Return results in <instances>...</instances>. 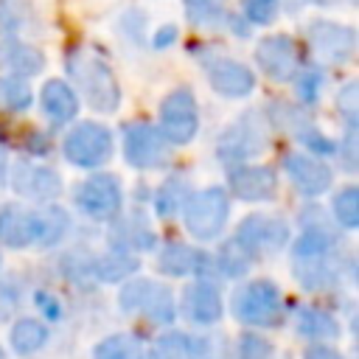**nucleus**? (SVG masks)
<instances>
[{"instance_id":"obj_5","label":"nucleus","mask_w":359,"mask_h":359,"mask_svg":"<svg viewBox=\"0 0 359 359\" xmlns=\"http://www.w3.org/2000/svg\"><path fill=\"white\" fill-rule=\"evenodd\" d=\"M62 151L67 163L79 168H101L112 157V132L104 123H79L76 129L67 132Z\"/></svg>"},{"instance_id":"obj_24","label":"nucleus","mask_w":359,"mask_h":359,"mask_svg":"<svg viewBox=\"0 0 359 359\" xmlns=\"http://www.w3.org/2000/svg\"><path fill=\"white\" fill-rule=\"evenodd\" d=\"M137 269V258H132V252H123V250H112L101 258H95L90 264V272L95 275V280L101 283H115V280H123L129 278L132 272Z\"/></svg>"},{"instance_id":"obj_15","label":"nucleus","mask_w":359,"mask_h":359,"mask_svg":"<svg viewBox=\"0 0 359 359\" xmlns=\"http://www.w3.org/2000/svg\"><path fill=\"white\" fill-rule=\"evenodd\" d=\"M227 185L230 191L244 199V202H264V199H272L275 191H278V177L269 165H236L227 177Z\"/></svg>"},{"instance_id":"obj_32","label":"nucleus","mask_w":359,"mask_h":359,"mask_svg":"<svg viewBox=\"0 0 359 359\" xmlns=\"http://www.w3.org/2000/svg\"><path fill=\"white\" fill-rule=\"evenodd\" d=\"M185 14L194 25H213L224 17V0H185Z\"/></svg>"},{"instance_id":"obj_8","label":"nucleus","mask_w":359,"mask_h":359,"mask_svg":"<svg viewBox=\"0 0 359 359\" xmlns=\"http://www.w3.org/2000/svg\"><path fill=\"white\" fill-rule=\"evenodd\" d=\"M233 238L250 252V258H261V255H272L280 247H286L289 224L283 219H278V216L250 213V216L241 219V224L236 227Z\"/></svg>"},{"instance_id":"obj_21","label":"nucleus","mask_w":359,"mask_h":359,"mask_svg":"<svg viewBox=\"0 0 359 359\" xmlns=\"http://www.w3.org/2000/svg\"><path fill=\"white\" fill-rule=\"evenodd\" d=\"M109 247L112 250H123V252H140V250L154 247V233H151L149 222L135 210V216L121 219L109 230Z\"/></svg>"},{"instance_id":"obj_30","label":"nucleus","mask_w":359,"mask_h":359,"mask_svg":"<svg viewBox=\"0 0 359 359\" xmlns=\"http://www.w3.org/2000/svg\"><path fill=\"white\" fill-rule=\"evenodd\" d=\"M250 264H252L250 252H247L236 238H230V241L219 250V272L227 275V278H241V275H247Z\"/></svg>"},{"instance_id":"obj_34","label":"nucleus","mask_w":359,"mask_h":359,"mask_svg":"<svg viewBox=\"0 0 359 359\" xmlns=\"http://www.w3.org/2000/svg\"><path fill=\"white\" fill-rule=\"evenodd\" d=\"M337 112L345 118L348 126H356V118H359V84L356 81L345 84L337 93Z\"/></svg>"},{"instance_id":"obj_37","label":"nucleus","mask_w":359,"mask_h":359,"mask_svg":"<svg viewBox=\"0 0 359 359\" xmlns=\"http://www.w3.org/2000/svg\"><path fill=\"white\" fill-rule=\"evenodd\" d=\"M25 20V8L17 0H0V34H17Z\"/></svg>"},{"instance_id":"obj_10","label":"nucleus","mask_w":359,"mask_h":359,"mask_svg":"<svg viewBox=\"0 0 359 359\" xmlns=\"http://www.w3.org/2000/svg\"><path fill=\"white\" fill-rule=\"evenodd\" d=\"M123 205V191L115 174H93L76 191V208L90 219H115Z\"/></svg>"},{"instance_id":"obj_27","label":"nucleus","mask_w":359,"mask_h":359,"mask_svg":"<svg viewBox=\"0 0 359 359\" xmlns=\"http://www.w3.org/2000/svg\"><path fill=\"white\" fill-rule=\"evenodd\" d=\"M185 199H188V182L180 180V177H171V180H165L157 188V194H154V210H157V216L171 219V216H177L182 210Z\"/></svg>"},{"instance_id":"obj_43","label":"nucleus","mask_w":359,"mask_h":359,"mask_svg":"<svg viewBox=\"0 0 359 359\" xmlns=\"http://www.w3.org/2000/svg\"><path fill=\"white\" fill-rule=\"evenodd\" d=\"M6 171H8V168H6V151L0 149V185H3V180H6Z\"/></svg>"},{"instance_id":"obj_39","label":"nucleus","mask_w":359,"mask_h":359,"mask_svg":"<svg viewBox=\"0 0 359 359\" xmlns=\"http://www.w3.org/2000/svg\"><path fill=\"white\" fill-rule=\"evenodd\" d=\"M337 154L345 163V171H356V126H348L342 143H337Z\"/></svg>"},{"instance_id":"obj_11","label":"nucleus","mask_w":359,"mask_h":359,"mask_svg":"<svg viewBox=\"0 0 359 359\" xmlns=\"http://www.w3.org/2000/svg\"><path fill=\"white\" fill-rule=\"evenodd\" d=\"M306 36H309L314 53L323 56L325 62L342 65L356 50V34H353V28H348L342 22H334V20H314V22H309Z\"/></svg>"},{"instance_id":"obj_17","label":"nucleus","mask_w":359,"mask_h":359,"mask_svg":"<svg viewBox=\"0 0 359 359\" xmlns=\"http://www.w3.org/2000/svg\"><path fill=\"white\" fill-rule=\"evenodd\" d=\"M182 311L196 325H216L222 320V311H224L216 283H210L205 278L191 283L185 289V294H182Z\"/></svg>"},{"instance_id":"obj_40","label":"nucleus","mask_w":359,"mask_h":359,"mask_svg":"<svg viewBox=\"0 0 359 359\" xmlns=\"http://www.w3.org/2000/svg\"><path fill=\"white\" fill-rule=\"evenodd\" d=\"M36 306H39V311L45 314V320H59V317H62L59 300H56L53 294H48V292H39V294H36Z\"/></svg>"},{"instance_id":"obj_42","label":"nucleus","mask_w":359,"mask_h":359,"mask_svg":"<svg viewBox=\"0 0 359 359\" xmlns=\"http://www.w3.org/2000/svg\"><path fill=\"white\" fill-rule=\"evenodd\" d=\"M174 39H177V28H174V25H163V28H157V34H154V48H168Z\"/></svg>"},{"instance_id":"obj_38","label":"nucleus","mask_w":359,"mask_h":359,"mask_svg":"<svg viewBox=\"0 0 359 359\" xmlns=\"http://www.w3.org/2000/svg\"><path fill=\"white\" fill-rule=\"evenodd\" d=\"M294 84H297V93H300L303 104H314L317 95H320V87H323V73L314 70V67H309L300 76H294Z\"/></svg>"},{"instance_id":"obj_23","label":"nucleus","mask_w":359,"mask_h":359,"mask_svg":"<svg viewBox=\"0 0 359 359\" xmlns=\"http://www.w3.org/2000/svg\"><path fill=\"white\" fill-rule=\"evenodd\" d=\"M8 342L11 348L20 353V356H31L36 353L39 348H45L48 342V325L42 320H34V317H22L11 325V334H8Z\"/></svg>"},{"instance_id":"obj_31","label":"nucleus","mask_w":359,"mask_h":359,"mask_svg":"<svg viewBox=\"0 0 359 359\" xmlns=\"http://www.w3.org/2000/svg\"><path fill=\"white\" fill-rule=\"evenodd\" d=\"M331 208H334V219H337L345 230H353V227L359 224V188H356V185L342 188V191L334 196Z\"/></svg>"},{"instance_id":"obj_2","label":"nucleus","mask_w":359,"mask_h":359,"mask_svg":"<svg viewBox=\"0 0 359 359\" xmlns=\"http://www.w3.org/2000/svg\"><path fill=\"white\" fill-rule=\"evenodd\" d=\"M227 216H230V199H227V191L219 188V185H210L205 191H196L182 205L185 227L199 241L219 238L222 230H224V224H227Z\"/></svg>"},{"instance_id":"obj_33","label":"nucleus","mask_w":359,"mask_h":359,"mask_svg":"<svg viewBox=\"0 0 359 359\" xmlns=\"http://www.w3.org/2000/svg\"><path fill=\"white\" fill-rule=\"evenodd\" d=\"M93 359H135V342H132L126 334L104 337V339L95 345Z\"/></svg>"},{"instance_id":"obj_25","label":"nucleus","mask_w":359,"mask_h":359,"mask_svg":"<svg viewBox=\"0 0 359 359\" xmlns=\"http://www.w3.org/2000/svg\"><path fill=\"white\" fill-rule=\"evenodd\" d=\"M67 227H70V216L67 210L56 208V205H48L36 213V244L42 247H53L59 244L65 236H67Z\"/></svg>"},{"instance_id":"obj_3","label":"nucleus","mask_w":359,"mask_h":359,"mask_svg":"<svg viewBox=\"0 0 359 359\" xmlns=\"http://www.w3.org/2000/svg\"><path fill=\"white\" fill-rule=\"evenodd\" d=\"M118 300L126 314H140L157 325H171L177 320V300L165 283H157L149 278H135L121 289Z\"/></svg>"},{"instance_id":"obj_20","label":"nucleus","mask_w":359,"mask_h":359,"mask_svg":"<svg viewBox=\"0 0 359 359\" xmlns=\"http://www.w3.org/2000/svg\"><path fill=\"white\" fill-rule=\"evenodd\" d=\"M208 266V255L188 247V244H180V241H171L160 250L157 255V269L163 275H171V278H185V275H202Z\"/></svg>"},{"instance_id":"obj_28","label":"nucleus","mask_w":359,"mask_h":359,"mask_svg":"<svg viewBox=\"0 0 359 359\" xmlns=\"http://www.w3.org/2000/svg\"><path fill=\"white\" fill-rule=\"evenodd\" d=\"M31 107V87L22 76H3L0 79V109L25 112Z\"/></svg>"},{"instance_id":"obj_36","label":"nucleus","mask_w":359,"mask_h":359,"mask_svg":"<svg viewBox=\"0 0 359 359\" xmlns=\"http://www.w3.org/2000/svg\"><path fill=\"white\" fill-rule=\"evenodd\" d=\"M241 14L255 25H269L278 14V0H241Z\"/></svg>"},{"instance_id":"obj_9","label":"nucleus","mask_w":359,"mask_h":359,"mask_svg":"<svg viewBox=\"0 0 359 359\" xmlns=\"http://www.w3.org/2000/svg\"><path fill=\"white\" fill-rule=\"evenodd\" d=\"M264 143H266L264 121H258L250 112L219 135L216 154H219V160H227V163H247L250 157L264 151Z\"/></svg>"},{"instance_id":"obj_16","label":"nucleus","mask_w":359,"mask_h":359,"mask_svg":"<svg viewBox=\"0 0 359 359\" xmlns=\"http://www.w3.org/2000/svg\"><path fill=\"white\" fill-rule=\"evenodd\" d=\"M11 185L20 196H28L36 202H50L62 194V177L53 168L34 165V163H20L11 174Z\"/></svg>"},{"instance_id":"obj_22","label":"nucleus","mask_w":359,"mask_h":359,"mask_svg":"<svg viewBox=\"0 0 359 359\" xmlns=\"http://www.w3.org/2000/svg\"><path fill=\"white\" fill-rule=\"evenodd\" d=\"M39 104H42L45 115H50V118L59 121V123L76 118V112H79V95H76V90H73L67 81H62V79H50V81L42 84V90H39Z\"/></svg>"},{"instance_id":"obj_35","label":"nucleus","mask_w":359,"mask_h":359,"mask_svg":"<svg viewBox=\"0 0 359 359\" xmlns=\"http://www.w3.org/2000/svg\"><path fill=\"white\" fill-rule=\"evenodd\" d=\"M236 359H272V345L258 334H241Z\"/></svg>"},{"instance_id":"obj_26","label":"nucleus","mask_w":359,"mask_h":359,"mask_svg":"<svg viewBox=\"0 0 359 359\" xmlns=\"http://www.w3.org/2000/svg\"><path fill=\"white\" fill-rule=\"evenodd\" d=\"M297 331L311 339H331V337H339V323L328 311L317 306H306L297 311Z\"/></svg>"},{"instance_id":"obj_7","label":"nucleus","mask_w":359,"mask_h":359,"mask_svg":"<svg viewBox=\"0 0 359 359\" xmlns=\"http://www.w3.org/2000/svg\"><path fill=\"white\" fill-rule=\"evenodd\" d=\"M123 157L132 168L151 171V168H163L168 163L171 146L160 135L157 126L137 121V123H129L123 129Z\"/></svg>"},{"instance_id":"obj_12","label":"nucleus","mask_w":359,"mask_h":359,"mask_svg":"<svg viewBox=\"0 0 359 359\" xmlns=\"http://www.w3.org/2000/svg\"><path fill=\"white\" fill-rule=\"evenodd\" d=\"M255 62L258 67L272 79V81H292L297 76V65H300V53H297V45L283 36V34H275V36H264L255 48Z\"/></svg>"},{"instance_id":"obj_1","label":"nucleus","mask_w":359,"mask_h":359,"mask_svg":"<svg viewBox=\"0 0 359 359\" xmlns=\"http://www.w3.org/2000/svg\"><path fill=\"white\" fill-rule=\"evenodd\" d=\"M65 70L87 98V104L98 112H115L121 104V87L112 67L87 48H73L65 56Z\"/></svg>"},{"instance_id":"obj_29","label":"nucleus","mask_w":359,"mask_h":359,"mask_svg":"<svg viewBox=\"0 0 359 359\" xmlns=\"http://www.w3.org/2000/svg\"><path fill=\"white\" fill-rule=\"evenodd\" d=\"M149 359H191V337L180 331H168L154 339L149 348Z\"/></svg>"},{"instance_id":"obj_14","label":"nucleus","mask_w":359,"mask_h":359,"mask_svg":"<svg viewBox=\"0 0 359 359\" xmlns=\"http://www.w3.org/2000/svg\"><path fill=\"white\" fill-rule=\"evenodd\" d=\"M283 165H286V174L289 180L294 182V188L306 196H320L331 188L334 182V174L325 163L314 160L311 154H300V151H292L283 157Z\"/></svg>"},{"instance_id":"obj_13","label":"nucleus","mask_w":359,"mask_h":359,"mask_svg":"<svg viewBox=\"0 0 359 359\" xmlns=\"http://www.w3.org/2000/svg\"><path fill=\"white\" fill-rule=\"evenodd\" d=\"M205 73H208L210 87H213L219 95H227V98H247V95L255 90V76H252V70H250L244 62H236V59H230V56L208 59V62H205Z\"/></svg>"},{"instance_id":"obj_18","label":"nucleus","mask_w":359,"mask_h":359,"mask_svg":"<svg viewBox=\"0 0 359 359\" xmlns=\"http://www.w3.org/2000/svg\"><path fill=\"white\" fill-rule=\"evenodd\" d=\"M0 67L8 76L28 79V76H36L45 67V56L34 45H28V42L11 36V34H3L0 36Z\"/></svg>"},{"instance_id":"obj_41","label":"nucleus","mask_w":359,"mask_h":359,"mask_svg":"<svg viewBox=\"0 0 359 359\" xmlns=\"http://www.w3.org/2000/svg\"><path fill=\"white\" fill-rule=\"evenodd\" d=\"M303 359H345V356L328 345H311V348H306Z\"/></svg>"},{"instance_id":"obj_6","label":"nucleus","mask_w":359,"mask_h":359,"mask_svg":"<svg viewBox=\"0 0 359 359\" xmlns=\"http://www.w3.org/2000/svg\"><path fill=\"white\" fill-rule=\"evenodd\" d=\"M157 129L174 146H185L194 140V135L199 129V107L188 87H177L174 93L165 95V101L160 104V126Z\"/></svg>"},{"instance_id":"obj_19","label":"nucleus","mask_w":359,"mask_h":359,"mask_svg":"<svg viewBox=\"0 0 359 359\" xmlns=\"http://www.w3.org/2000/svg\"><path fill=\"white\" fill-rule=\"evenodd\" d=\"M0 241L11 250H22L36 241V213L20 205L0 208Z\"/></svg>"},{"instance_id":"obj_4","label":"nucleus","mask_w":359,"mask_h":359,"mask_svg":"<svg viewBox=\"0 0 359 359\" xmlns=\"http://www.w3.org/2000/svg\"><path fill=\"white\" fill-rule=\"evenodd\" d=\"M233 314L244 325H261V328L278 325L283 320L280 289L266 278L238 286L236 294H233Z\"/></svg>"}]
</instances>
